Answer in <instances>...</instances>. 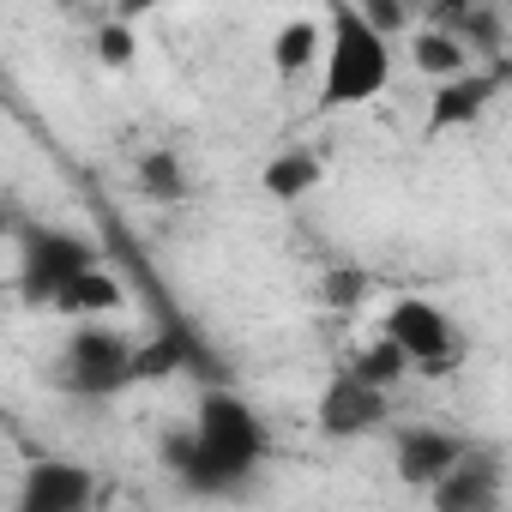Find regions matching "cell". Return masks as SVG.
Here are the masks:
<instances>
[{
  "mask_svg": "<svg viewBox=\"0 0 512 512\" xmlns=\"http://www.w3.org/2000/svg\"><path fill=\"white\" fill-rule=\"evenodd\" d=\"M163 458L181 470L187 488L223 494V488H235V482H247L253 470H260V458H266V422L253 416L247 398L211 386V392L199 398L193 428H187L181 440H163Z\"/></svg>",
  "mask_w": 512,
  "mask_h": 512,
  "instance_id": "1",
  "label": "cell"
},
{
  "mask_svg": "<svg viewBox=\"0 0 512 512\" xmlns=\"http://www.w3.org/2000/svg\"><path fill=\"white\" fill-rule=\"evenodd\" d=\"M320 49H326V73H320V103L326 109H356V103L386 91L392 43L362 25V13L350 7V0H338V7L326 13V43Z\"/></svg>",
  "mask_w": 512,
  "mask_h": 512,
  "instance_id": "2",
  "label": "cell"
},
{
  "mask_svg": "<svg viewBox=\"0 0 512 512\" xmlns=\"http://www.w3.org/2000/svg\"><path fill=\"white\" fill-rule=\"evenodd\" d=\"M91 266H97V247H91L79 229L31 223L25 241H19V290H25V302H49V308H55V296H61L79 272H91Z\"/></svg>",
  "mask_w": 512,
  "mask_h": 512,
  "instance_id": "3",
  "label": "cell"
},
{
  "mask_svg": "<svg viewBox=\"0 0 512 512\" xmlns=\"http://www.w3.org/2000/svg\"><path fill=\"white\" fill-rule=\"evenodd\" d=\"M127 368H133V338H121L109 326H79L61 350L55 380L79 398H115V392H127Z\"/></svg>",
  "mask_w": 512,
  "mask_h": 512,
  "instance_id": "4",
  "label": "cell"
},
{
  "mask_svg": "<svg viewBox=\"0 0 512 512\" xmlns=\"http://www.w3.org/2000/svg\"><path fill=\"white\" fill-rule=\"evenodd\" d=\"M380 338H386L410 368H440V362L458 356V332H452V320H446L428 296H404V302H392Z\"/></svg>",
  "mask_w": 512,
  "mask_h": 512,
  "instance_id": "5",
  "label": "cell"
},
{
  "mask_svg": "<svg viewBox=\"0 0 512 512\" xmlns=\"http://www.w3.org/2000/svg\"><path fill=\"white\" fill-rule=\"evenodd\" d=\"M434 512H500L506 482H500V458L488 446H464V458L428 488Z\"/></svg>",
  "mask_w": 512,
  "mask_h": 512,
  "instance_id": "6",
  "label": "cell"
},
{
  "mask_svg": "<svg viewBox=\"0 0 512 512\" xmlns=\"http://www.w3.org/2000/svg\"><path fill=\"white\" fill-rule=\"evenodd\" d=\"M91 494H97V476H91L85 464L37 458V464L19 476L13 512H91Z\"/></svg>",
  "mask_w": 512,
  "mask_h": 512,
  "instance_id": "7",
  "label": "cell"
},
{
  "mask_svg": "<svg viewBox=\"0 0 512 512\" xmlns=\"http://www.w3.org/2000/svg\"><path fill=\"white\" fill-rule=\"evenodd\" d=\"M500 85H506V67H470V73L434 85V97H428V139L476 127L488 115V103L500 97Z\"/></svg>",
  "mask_w": 512,
  "mask_h": 512,
  "instance_id": "8",
  "label": "cell"
},
{
  "mask_svg": "<svg viewBox=\"0 0 512 512\" xmlns=\"http://www.w3.org/2000/svg\"><path fill=\"white\" fill-rule=\"evenodd\" d=\"M380 422H386V392H374V386H362V380H350V374H338V380L320 392V434L356 440V434H368V428H380Z\"/></svg>",
  "mask_w": 512,
  "mask_h": 512,
  "instance_id": "9",
  "label": "cell"
},
{
  "mask_svg": "<svg viewBox=\"0 0 512 512\" xmlns=\"http://www.w3.org/2000/svg\"><path fill=\"white\" fill-rule=\"evenodd\" d=\"M464 434H446V428H404L398 434V476L410 488H434L458 458H464Z\"/></svg>",
  "mask_w": 512,
  "mask_h": 512,
  "instance_id": "10",
  "label": "cell"
},
{
  "mask_svg": "<svg viewBox=\"0 0 512 512\" xmlns=\"http://www.w3.org/2000/svg\"><path fill=\"white\" fill-rule=\"evenodd\" d=\"M55 308L61 314H73V320H91V314H115L121 308V284L103 272V266H91V272H79L61 296H55Z\"/></svg>",
  "mask_w": 512,
  "mask_h": 512,
  "instance_id": "11",
  "label": "cell"
},
{
  "mask_svg": "<svg viewBox=\"0 0 512 512\" xmlns=\"http://www.w3.org/2000/svg\"><path fill=\"white\" fill-rule=\"evenodd\" d=\"M187 362H193L187 338H175V332H163V338H145V344H133V368H127V386H151V380H169V374H181Z\"/></svg>",
  "mask_w": 512,
  "mask_h": 512,
  "instance_id": "12",
  "label": "cell"
},
{
  "mask_svg": "<svg viewBox=\"0 0 512 512\" xmlns=\"http://www.w3.org/2000/svg\"><path fill=\"white\" fill-rule=\"evenodd\" d=\"M314 61H320V25H314V19L278 25V37H272V67H278L284 79H296V73H308Z\"/></svg>",
  "mask_w": 512,
  "mask_h": 512,
  "instance_id": "13",
  "label": "cell"
},
{
  "mask_svg": "<svg viewBox=\"0 0 512 512\" xmlns=\"http://www.w3.org/2000/svg\"><path fill=\"white\" fill-rule=\"evenodd\" d=\"M320 175H326V163L314 151H284V157L266 163V193L272 199H302V193L320 187Z\"/></svg>",
  "mask_w": 512,
  "mask_h": 512,
  "instance_id": "14",
  "label": "cell"
},
{
  "mask_svg": "<svg viewBox=\"0 0 512 512\" xmlns=\"http://www.w3.org/2000/svg\"><path fill=\"white\" fill-rule=\"evenodd\" d=\"M416 67H422V73H428L434 85H446V79L470 73L476 61H470V55H464V49H458V43H452L446 31H434V25H428V31H416Z\"/></svg>",
  "mask_w": 512,
  "mask_h": 512,
  "instance_id": "15",
  "label": "cell"
},
{
  "mask_svg": "<svg viewBox=\"0 0 512 512\" xmlns=\"http://www.w3.org/2000/svg\"><path fill=\"white\" fill-rule=\"evenodd\" d=\"M404 374H410V362H404L386 338H374V344L356 356V368H350V380H362V386H374V392H392Z\"/></svg>",
  "mask_w": 512,
  "mask_h": 512,
  "instance_id": "16",
  "label": "cell"
},
{
  "mask_svg": "<svg viewBox=\"0 0 512 512\" xmlns=\"http://www.w3.org/2000/svg\"><path fill=\"white\" fill-rule=\"evenodd\" d=\"M139 181H145V193H151L157 205H169V199L187 193V169H181L175 151H145V157H139Z\"/></svg>",
  "mask_w": 512,
  "mask_h": 512,
  "instance_id": "17",
  "label": "cell"
},
{
  "mask_svg": "<svg viewBox=\"0 0 512 512\" xmlns=\"http://www.w3.org/2000/svg\"><path fill=\"white\" fill-rule=\"evenodd\" d=\"M320 302L338 308V314H344V308H362V302H368V272H356V266L326 272V278H320Z\"/></svg>",
  "mask_w": 512,
  "mask_h": 512,
  "instance_id": "18",
  "label": "cell"
},
{
  "mask_svg": "<svg viewBox=\"0 0 512 512\" xmlns=\"http://www.w3.org/2000/svg\"><path fill=\"white\" fill-rule=\"evenodd\" d=\"M97 55H103V67H127L133 61V31L127 25H103L97 31Z\"/></svg>",
  "mask_w": 512,
  "mask_h": 512,
  "instance_id": "19",
  "label": "cell"
},
{
  "mask_svg": "<svg viewBox=\"0 0 512 512\" xmlns=\"http://www.w3.org/2000/svg\"><path fill=\"white\" fill-rule=\"evenodd\" d=\"M7 229H13V223H7V211H0V247H7Z\"/></svg>",
  "mask_w": 512,
  "mask_h": 512,
  "instance_id": "20",
  "label": "cell"
}]
</instances>
